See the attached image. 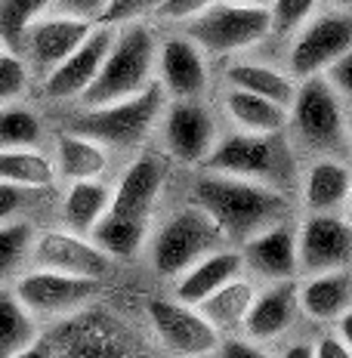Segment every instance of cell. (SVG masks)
Instances as JSON below:
<instances>
[{
	"label": "cell",
	"instance_id": "f1b7e54d",
	"mask_svg": "<svg viewBox=\"0 0 352 358\" xmlns=\"http://www.w3.org/2000/svg\"><path fill=\"white\" fill-rule=\"evenodd\" d=\"M41 322L28 312V306L13 294V287H0V358L28 355L34 346Z\"/></svg>",
	"mask_w": 352,
	"mask_h": 358
},
{
	"label": "cell",
	"instance_id": "1f68e13d",
	"mask_svg": "<svg viewBox=\"0 0 352 358\" xmlns=\"http://www.w3.org/2000/svg\"><path fill=\"white\" fill-rule=\"evenodd\" d=\"M37 226L25 216L0 222V287L13 285L19 272H25V263H31V244Z\"/></svg>",
	"mask_w": 352,
	"mask_h": 358
},
{
	"label": "cell",
	"instance_id": "277c9868",
	"mask_svg": "<svg viewBox=\"0 0 352 358\" xmlns=\"http://www.w3.org/2000/svg\"><path fill=\"white\" fill-rule=\"evenodd\" d=\"M155 56H158V37L142 19L118 22L115 41H111L93 84L84 90L80 106H102L124 96H133L152 84Z\"/></svg>",
	"mask_w": 352,
	"mask_h": 358
},
{
	"label": "cell",
	"instance_id": "5bb4252c",
	"mask_svg": "<svg viewBox=\"0 0 352 358\" xmlns=\"http://www.w3.org/2000/svg\"><path fill=\"white\" fill-rule=\"evenodd\" d=\"M155 71H158V87L167 99H204L211 90L207 53L185 34H170L158 41Z\"/></svg>",
	"mask_w": 352,
	"mask_h": 358
},
{
	"label": "cell",
	"instance_id": "3957f363",
	"mask_svg": "<svg viewBox=\"0 0 352 358\" xmlns=\"http://www.w3.org/2000/svg\"><path fill=\"white\" fill-rule=\"evenodd\" d=\"M164 102H167V96L158 87V80H152L146 90L124 96V99L102 102V106H80L69 117L65 130L96 139L108 152H130L152 136L164 111Z\"/></svg>",
	"mask_w": 352,
	"mask_h": 358
},
{
	"label": "cell",
	"instance_id": "7c38bea8",
	"mask_svg": "<svg viewBox=\"0 0 352 358\" xmlns=\"http://www.w3.org/2000/svg\"><path fill=\"white\" fill-rule=\"evenodd\" d=\"M146 318L152 324L158 343L170 355H183V358L213 355L220 334L207 324V318L198 312V306L155 296V300L146 303Z\"/></svg>",
	"mask_w": 352,
	"mask_h": 358
},
{
	"label": "cell",
	"instance_id": "cb8c5ba5",
	"mask_svg": "<svg viewBox=\"0 0 352 358\" xmlns=\"http://www.w3.org/2000/svg\"><path fill=\"white\" fill-rule=\"evenodd\" d=\"M253 296H257V285L241 272L232 281H226L223 287H216L213 294H207L204 300L198 303V312L207 318V324H211L220 337H226V334H241L244 315H247V309H251Z\"/></svg>",
	"mask_w": 352,
	"mask_h": 358
},
{
	"label": "cell",
	"instance_id": "e575fe53",
	"mask_svg": "<svg viewBox=\"0 0 352 358\" xmlns=\"http://www.w3.org/2000/svg\"><path fill=\"white\" fill-rule=\"evenodd\" d=\"M321 0H272L269 10V37L266 41H290V34L318 10Z\"/></svg>",
	"mask_w": 352,
	"mask_h": 358
},
{
	"label": "cell",
	"instance_id": "bcb514c9",
	"mask_svg": "<svg viewBox=\"0 0 352 358\" xmlns=\"http://www.w3.org/2000/svg\"><path fill=\"white\" fill-rule=\"evenodd\" d=\"M331 6H349V0H331Z\"/></svg>",
	"mask_w": 352,
	"mask_h": 358
},
{
	"label": "cell",
	"instance_id": "4316f807",
	"mask_svg": "<svg viewBox=\"0 0 352 358\" xmlns=\"http://www.w3.org/2000/svg\"><path fill=\"white\" fill-rule=\"evenodd\" d=\"M111 185L96 179H71L62 198V229L78 235H87L93 222L108 210Z\"/></svg>",
	"mask_w": 352,
	"mask_h": 358
},
{
	"label": "cell",
	"instance_id": "ee69618b",
	"mask_svg": "<svg viewBox=\"0 0 352 358\" xmlns=\"http://www.w3.org/2000/svg\"><path fill=\"white\" fill-rule=\"evenodd\" d=\"M284 358H312V340H294L279 349Z\"/></svg>",
	"mask_w": 352,
	"mask_h": 358
},
{
	"label": "cell",
	"instance_id": "74e56055",
	"mask_svg": "<svg viewBox=\"0 0 352 358\" xmlns=\"http://www.w3.org/2000/svg\"><path fill=\"white\" fill-rule=\"evenodd\" d=\"M111 0H50L47 13H56V16H69V19H80V22H102Z\"/></svg>",
	"mask_w": 352,
	"mask_h": 358
},
{
	"label": "cell",
	"instance_id": "ba28073f",
	"mask_svg": "<svg viewBox=\"0 0 352 358\" xmlns=\"http://www.w3.org/2000/svg\"><path fill=\"white\" fill-rule=\"evenodd\" d=\"M185 37H192L207 56H238L269 37V10L232 0H213L192 19H185Z\"/></svg>",
	"mask_w": 352,
	"mask_h": 358
},
{
	"label": "cell",
	"instance_id": "9c48e42d",
	"mask_svg": "<svg viewBox=\"0 0 352 358\" xmlns=\"http://www.w3.org/2000/svg\"><path fill=\"white\" fill-rule=\"evenodd\" d=\"M352 47V19L349 6H331V10H316L303 25L290 34L288 50V71L294 80L321 74L334 59L349 53Z\"/></svg>",
	"mask_w": 352,
	"mask_h": 358
},
{
	"label": "cell",
	"instance_id": "d6a6232c",
	"mask_svg": "<svg viewBox=\"0 0 352 358\" xmlns=\"http://www.w3.org/2000/svg\"><path fill=\"white\" fill-rule=\"evenodd\" d=\"M43 121L34 108L19 106V102H3L0 106V148H25L41 145Z\"/></svg>",
	"mask_w": 352,
	"mask_h": 358
},
{
	"label": "cell",
	"instance_id": "30bf717a",
	"mask_svg": "<svg viewBox=\"0 0 352 358\" xmlns=\"http://www.w3.org/2000/svg\"><path fill=\"white\" fill-rule=\"evenodd\" d=\"M13 294L28 306V312L41 322V318H65L71 312L84 309L102 294V281L96 278H80V275H65L53 268H28L19 272L13 281Z\"/></svg>",
	"mask_w": 352,
	"mask_h": 358
},
{
	"label": "cell",
	"instance_id": "ffe728a7",
	"mask_svg": "<svg viewBox=\"0 0 352 358\" xmlns=\"http://www.w3.org/2000/svg\"><path fill=\"white\" fill-rule=\"evenodd\" d=\"M244 272L257 275L263 281H281V278H297L300 263H297V229L290 222L269 226L244 244H238Z\"/></svg>",
	"mask_w": 352,
	"mask_h": 358
},
{
	"label": "cell",
	"instance_id": "603a6c76",
	"mask_svg": "<svg viewBox=\"0 0 352 358\" xmlns=\"http://www.w3.org/2000/svg\"><path fill=\"white\" fill-rule=\"evenodd\" d=\"M349 164L346 158H312L303 176L306 213H337L349 204Z\"/></svg>",
	"mask_w": 352,
	"mask_h": 358
},
{
	"label": "cell",
	"instance_id": "e0dca14e",
	"mask_svg": "<svg viewBox=\"0 0 352 358\" xmlns=\"http://www.w3.org/2000/svg\"><path fill=\"white\" fill-rule=\"evenodd\" d=\"M90 28H93L90 22L56 16V13L37 16L31 25L25 28V34H22V41H19V50L25 53L22 59H25L28 71L43 80L80 41H84Z\"/></svg>",
	"mask_w": 352,
	"mask_h": 358
},
{
	"label": "cell",
	"instance_id": "f35d334b",
	"mask_svg": "<svg viewBox=\"0 0 352 358\" xmlns=\"http://www.w3.org/2000/svg\"><path fill=\"white\" fill-rule=\"evenodd\" d=\"M161 0H111L102 22L118 25V22H130V19H146L148 13H155Z\"/></svg>",
	"mask_w": 352,
	"mask_h": 358
},
{
	"label": "cell",
	"instance_id": "d590c367",
	"mask_svg": "<svg viewBox=\"0 0 352 358\" xmlns=\"http://www.w3.org/2000/svg\"><path fill=\"white\" fill-rule=\"evenodd\" d=\"M31 84V71H28L25 59L16 50H3L0 53V106L3 102H19Z\"/></svg>",
	"mask_w": 352,
	"mask_h": 358
},
{
	"label": "cell",
	"instance_id": "4dcf8cb0",
	"mask_svg": "<svg viewBox=\"0 0 352 358\" xmlns=\"http://www.w3.org/2000/svg\"><path fill=\"white\" fill-rule=\"evenodd\" d=\"M0 179L28 189H50L56 182V164L41 152V145L0 148Z\"/></svg>",
	"mask_w": 352,
	"mask_h": 358
},
{
	"label": "cell",
	"instance_id": "7dc6e473",
	"mask_svg": "<svg viewBox=\"0 0 352 358\" xmlns=\"http://www.w3.org/2000/svg\"><path fill=\"white\" fill-rule=\"evenodd\" d=\"M3 50H10V47H3V41H0V53H3Z\"/></svg>",
	"mask_w": 352,
	"mask_h": 358
},
{
	"label": "cell",
	"instance_id": "8992f818",
	"mask_svg": "<svg viewBox=\"0 0 352 358\" xmlns=\"http://www.w3.org/2000/svg\"><path fill=\"white\" fill-rule=\"evenodd\" d=\"M201 170L232 173L244 179L284 189L294 182V148L281 133H247L235 130L226 136H216L213 148L201 161Z\"/></svg>",
	"mask_w": 352,
	"mask_h": 358
},
{
	"label": "cell",
	"instance_id": "44dd1931",
	"mask_svg": "<svg viewBox=\"0 0 352 358\" xmlns=\"http://www.w3.org/2000/svg\"><path fill=\"white\" fill-rule=\"evenodd\" d=\"M300 312L309 322L337 324L343 315L352 312V278L349 268H331V272H316L306 281H300Z\"/></svg>",
	"mask_w": 352,
	"mask_h": 358
},
{
	"label": "cell",
	"instance_id": "60d3db41",
	"mask_svg": "<svg viewBox=\"0 0 352 358\" xmlns=\"http://www.w3.org/2000/svg\"><path fill=\"white\" fill-rule=\"evenodd\" d=\"M211 3L213 0H161V3L155 6V16L164 22H185Z\"/></svg>",
	"mask_w": 352,
	"mask_h": 358
},
{
	"label": "cell",
	"instance_id": "f6af8a7d",
	"mask_svg": "<svg viewBox=\"0 0 352 358\" xmlns=\"http://www.w3.org/2000/svg\"><path fill=\"white\" fill-rule=\"evenodd\" d=\"M232 3H244V6H269L272 0H232Z\"/></svg>",
	"mask_w": 352,
	"mask_h": 358
},
{
	"label": "cell",
	"instance_id": "83f0119b",
	"mask_svg": "<svg viewBox=\"0 0 352 358\" xmlns=\"http://www.w3.org/2000/svg\"><path fill=\"white\" fill-rule=\"evenodd\" d=\"M148 226H152V222H139V220H130V216H124V213L106 210L93 222V229L87 232V238L102 253H108L111 259H130L146 248Z\"/></svg>",
	"mask_w": 352,
	"mask_h": 358
},
{
	"label": "cell",
	"instance_id": "8fae6325",
	"mask_svg": "<svg viewBox=\"0 0 352 358\" xmlns=\"http://www.w3.org/2000/svg\"><path fill=\"white\" fill-rule=\"evenodd\" d=\"M164 155L185 167H201L216 143V121L204 99H170L158 117Z\"/></svg>",
	"mask_w": 352,
	"mask_h": 358
},
{
	"label": "cell",
	"instance_id": "9a60e30c",
	"mask_svg": "<svg viewBox=\"0 0 352 358\" xmlns=\"http://www.w3.org/2000/svg\"><path fill=\"white\" fill-rule=\"evenodd\" d=\"M31 263L41 268H53V272L102 281L111 268V257L102 253L87 235L69 232V229H37Z\"/></svg>",
	"mask_w": 352,
	"mask_h": 358
},
{
	"label": "cell",
	"instance_id": "7bdbcfd3",
	"mask_svg": "<svg viewBox=\"0 0 352 358\" xmlns=\"http://www.w3.org/2000/svg\"><path fill=\"white\" fill-rule=\"evenodd\" d=\"M312 355L318 358H352V340L343 334H325L318 343H312Z\"/></svg>",
	"mask_w": 352,
	"mask_h": 358
},
{
	"label": "cell",
	"instance_id": "2e32d148",
	"mask_svg": "<svg viewBox=\"0 0 352 358\" xmlns=\"http://www.w3.org/2000/svg\"><path fill=\"white\" fill-rule=\"evenodd\" d=\"M111 41H115V25L96 22L87 31V37L71 50L53 71L43 78V93L53 102H78L84 90L93 84L102 59H106Z\"/></svg>",
	"mask_w": 352,
	"mask_h": 358
},
{
	"label": "cell",
	"instance_id": "4fadbf2b",
	"mask_svg": "<svg viewBox=\"0 0 352 358\" xmlns=\"http://www.w3.org/2000/svg\"><path fill=\"white\" fill-rule=\"evenodd\" d=\"M352 229L346 210L337 213H306L297 229V263L303 275L349 268Z\"/></svg>",
	"mask_w": 352,
	"mask_h": 358
},
{
	"label": "cell",
	"instance_id": "ac0fdd59",
	"mask_svg": "<svg viewBox=\"0 0 352 358\" xmlns=\"http://www.w3.org/2000/svg\"><path fill=\"white\" fill-rule=\"evenodd\" d=\"M164 182H167V155H139L133 164H127L118 185L111 189L108 210L124 213L139 222H152L158 201L164 195Z\"/></svg>",
	"mask_w": 352,
	"mask_h": 358
},
{
	"label": "cell",
	"instance_id": "6da1fadb",
	"mask_svg": "<svg viewBox=\"0 0 352 358\" xmlns=\"http://www.w3.org/2000/svg\"><path fill=\"white\" fill-rule=\"evenodd\" d=\"M192 204L211 216L229 248H238L263 229L290 220V198L284 189L216 170H201L195 176Z\"/></svg>",
	"mask_w": 352,
	"mask_h": 358
},
{
	"label": "cell",
	"instance_id": "ab89813d",
	"mask_svg": "<svg viewBox=\"0 0 352 358\" xmlns=\"http://www.w3.org/2000/svg\"><path fill=\"white\" fill-rule=\"evenodd\" d=\"M213 355H220V358H263L266 352L260 343H253L251 337H244V334H226V337L216 340Z\"/></svg>",
	"mask_w": 352,
	"mask_h": 358
},
{
	"label": "cell",
	"instance_id": "f546056e",
	"mask_svg": "<svg viewBox=\"0 0 352 358\" xmlns=\"http://www.w3.org/2000/svg\"><path fill=\"white\" fill-rule=\"evenodd\" d=\"M226 84L235 87V90H247V93H257V96H266V99L279 102L281 108L290 106L294 99V90H297V80L290 78L288 71L281 69H272L266 62H232L226 69Z\"/></svg>",
	"mask_w": 352,
	"mask_h": 358
},
{
	"label": "cell",
	"instance_id": "7402d4cb",
	"mask_svg": "<svg viewBox=\"0 0 352 358\" xmlns=\"http://www.w3.org/2000/svg\"><path fill=\"white\" fill-rule=\"evenodd\" d=\"M241 253L238 248H216L207 257H201L198 263H192L185 272H179L174 278V300L198 306L207 294H213L216 287H223L235 275H241Z\"/></svg>",
	"mask_w": 352,
	"mask_h": 358
},
{
	"label": "cell",
	"instance_id": "d4e9b609",
	"mask_svg": "<svg viewBox=\"0 0 352 358\" xmlns=\"http://www.w3.org/2000/svg\"><path fill=\"white\" fill-rule=\"evenodd\" d=\"M56 176L62 179H96L108 170V148L96 139L62 130L56 136Z\"/></svg>",
	"mask_w": 352,
	"mask_h": 358
},
{
	"label": "cell",
	"instance_id": "484cf974",
	"mask_svg": "<svg viewBox=\"0 0 352 358\" xmlns=\"http://www.w3.org/2000/svg\"><path fill=\"white\" fill-rule=\"evenodd\" d=\"M223 108H226L229 121L235 124V130H247V133H281L284 121H288V108H281L279 102L235 87L226 90Z\"/></svg>",
	"mask_w": 352,
	"mask_h": 358
},
{
	"label": "cell",
	"instance_id": "5b68a950",
	"mask_svg": "<svg viewBox=\"0 0 352 358\" xmlns=\"http://www.w3.org/2000/svg\"><path fill=\"white\" fill-rule=\"evenodd\" d=\"M142 343L124 322L93 303L56 318V327L47 334H37L28 355H71V358H118V355H139Z\"/></svg>",
	"mask_w": 352,
	"mask_h": 358
},
{
	"label": "cell",
	"instance_id": "7a4b0ae2",
	"mask_svg": "<svg viewBox=\"0 0 352 358\" xmlns=\"http://www.w3.org/2000/svg\"><path fill=\"white\" fill-rule=\"evenodd\" d=\"M284 136L294 152L309 158H346L349 121L346 99L325 80V74L297 80L288 106Z\"/></svg>",
	"mask_w": 352,
	"mask_h": 358
},
{
	"label": "cell",
	"instance_id": "836d02e7",
	"mask_svg": "<svg viewBox=\"0 0 352 358\" xmlns=\"http://www.w3.org/2000/svg\"><path fill=\"white\" fill-rule=\"evenodd\" d=\"M47 3L50 0H0V41H3V47L16 50L25 28L47 13Z\"/></svg>",
	"mask_w": 352,
	"mask_h": 358
},
{
	"label": "cell",
	"instance_id": "52a82bcc",
	"mask_svg": "<svg viewBox=\"0 0 352 358\" xmlns=\"http://www.w3.org/2000/svg\"><path fill=\"white\" fill-rule=\"evenodd\" d=\"M216 248H226V241L213 220L198 204H185L161 222L158 232L146 238L142 250H148V266L155 268V275L174 281L179 272H185Z\"/></svg>",
	"mask_w": 352,
	"mask_h": 358
},
{
	"label": "cell",
	"instance_id": "8d00e7d4",
	"mask_svg": "<svg viewBox=\"0 0 352 358\" xmlns=\"http://www.w3.org/2000/svg\"><path fill=\"white\" fill-rule=\"evenodd\" d=\"M43 189H28V185H16V182H3L0 179V222L6 220H19L25 216V210H31V204H37V195Z\"/></svg>",
	"mask_w": 352,
	"mask_h": 358
},
{
	"label": "cell",
	"instance_id": "d6986e66",
	"mask_svg": "<svg viewBox=\"0 0 352 358\" xmlns=\"http://www.w3.org/2000/svg\"><path fill=\"white\" fill-rule=\"evenodd\" d=\"M300 278H281V281H266L263 290H257L251 309L244 315L241 334L253 343L266 346V343H279L288 337L300 315Z\"/></svg>",
	"mask_w": 352,
	"mask_h": 358
},
{
	"label": "cell",
	"instance_id": "b9f144b4",
	"mask_svg": "<svg viewBox=\"0 0 352 358\" xmlns=\"http://www.w3.org/2000/svg\"><path fill=\"white\" fill-rule=\"evenodd\" d=\"M321 74H325L328 84H331L337 93H340L343 99L349 102V96H352V56L343 53L340 59H334V62L328 65V69L321 71Z\"/></svg>",
	"mask_w": 352,
	"mask_h": 358
}]
</instances>
